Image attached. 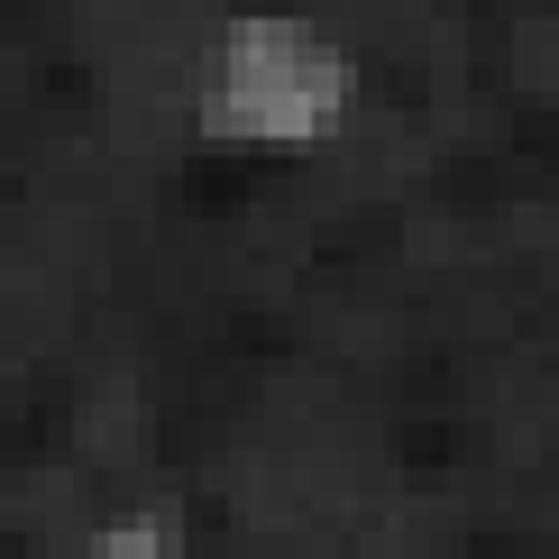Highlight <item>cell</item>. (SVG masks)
Listing matches in <instances>:
<instances>
[{
  "mask_svg": "<svg viewBox=\"0 0 559 559\" xmlns=\"http://www.w3.org/2000/svg\"><path fill=\"white\" fill-rule=\"evenodd\" d=\"M83 559H166V542H156V532H110V542H92Z\"/></svg>",
  "mask_w": 559,
  "mask_h": 559,
  "instance_id": "obj_1",
  "label": "cell"
}]
</instances>
